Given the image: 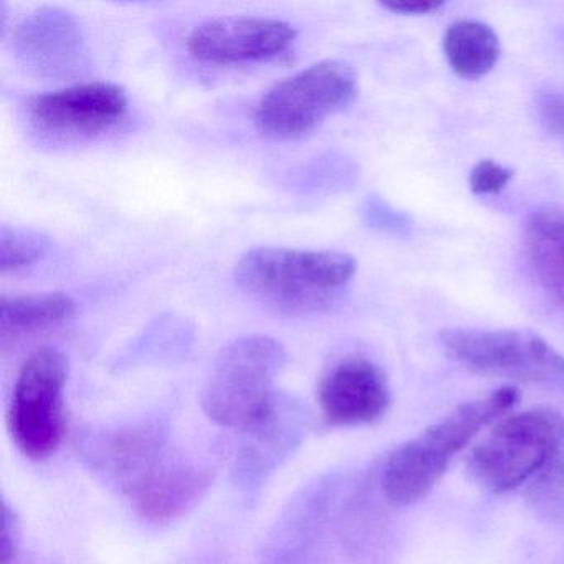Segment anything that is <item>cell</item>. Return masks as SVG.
<instances>
[{"instance_id":"8992f818","label":"cell","mask_w":564,"mask_h":564,"mask_svg":"<svg viewBox=\"0 0 564 564\" xmlns=\"http://www.w3.org/2000/svg\"><path fill=\"white\" fill-rule=\"evenodd\" d=\"M67 379V358L55 348L32 352L19 371L9 404L8 429L12 444L29 460H45L64 441Z\"/></svg>"},{"instance_id":"5bb4252c","label":"cell","mask_w":564,"mask_h":564,"mask_svg":"<svg viewBox=\"0 0 564 564\" xmlns=\"http://www.w3.org/2000/svg\"><path fill=\"white\" fill-rule=\"evenodd\" d=\"M216 470L183 457H171L148 475L130 495L134 511L151 523L164 524L193 510L213 485Z\"/></svg>"},{"instance_id":"277c9868","label":"cell","mask_w":564,"mask_h":564,"mask_svg":"<svg viewBox=\"0 0 564 564\" xmlns=\"http://www.w3.org/2000/svg\"><path fill=\"white\" fill-rule=\"evenodd\" d=\"M564 445V415L533 408L501 421L468 457L471 480L505 494L533 478Z\"/></svg>"},{"instance_id":"d6986e66","label":"cell","mask_w":564,"mask_h":564,"mask_svg":"<svg viewBox=\"0 0 564 564\" xmlns=\"http://www.w3.org/2000/svg\"><path fill=\"white\" fill-rule=\"evenodd\" d=\"M48 242L41 234L19 227L2 226L0 230V270L18 273L44 259Z\"/></svg>"},{"instance_id":"e0dca14e","label":"cell","mask_w":564,"mask_h":564,"mask_svg":"<svg viewBox=\"0 0 564 564\" xmlns=\"http://www.w3.org/2000/svg\"><path fill=\"white\" fill-rule=\"evenodd\" d=\"M77 303L61 292L35 295H4L0 303L2 335L19 336L52 328L70 319Z\"/></svg>"},{"instance_id":"7a4b0ae2","label":"cell","mask_w":564,"mask_h":564,"mask_svg":"<svg viewBox=\"0 0 564 564\" xmlns=\"http://www.w3.org/2000/svg\"><path fill=\"white\" fill-rule=\"evenodd\" d=\"M356 269L355 257L335 250L257 247L240 257L234 279L243 293L265 305L305 313L332 305Z\"/></svg>"},{"instance_id":"8fae6325","label":"cell","mask_w":564,"mask_h":564,"mask_svg":"<svg viewBox=\"0 0 564 564\" xmlns=\"http://www.w3.org/2000/svg\"><path fill=\"white\" fill-rule=\"evenodd\" d=\"M167 442L164 422H141L100 435L90 445L88 458L128 497L170 455Z\"/></svg>"},{"instance_id":"4fadbf2b","label":"cell","mask_w":564,"mask_h":564,"mask_svg":"<svg viewBox=\"0 0 564 564\" xmlns=\"http://www.w3.org/2000/svg\"><path fill=\"white\" fill-rule=\"evenodd\" d=\"M308 429V412L279 395L272 411L243 432L246 441L236 464L239 480L249 488L262 485L305 441Z\"/></svg>"},{"instance_id":"ffe728a7","label":"cell","mask_w":564,"mask_h":564,"mask_svg":"<svg viewBox=\"0 0 564 564\" xmlns=\"http://www.w3.org/2000/svg\"><path fill=\"white\" fill-rule=\"evenodd\" d=\"M511 177H513V171L507 170L494 161H480L471 170L468 184H470L471 193L485 196V194H497L503 191Z\"/></svg>"},{"instance_id":"52a82bcc","label":"cell","mask_w":564,"mask_h":564,"mask_svg":"<svg viewBox=\"0 0 564 564\" xmlns=\"http://www.w3.org/2000/svg\"><path fill=\"white\" fill-rule=\"evenodd\" d=\"M445 355L467 371L564 388V356L527 329H447Z\"/></svg>"},{"instance_id":"9c48e42d","label":"cell","mask_w":564,"mask_h":564,"mask_svg":"<svg viewBox=\"0 0 564 564\" xmlns=\"http://www.w3.org/2000/svg\"><path fill=\"white\" fill-rule=\"evenodd\" d=\"M296 35V29L280 19L226 15L196 25L187 37V51L206 64H247L290 51Z\"/></svg>"},{"instance_id":"7c38bea8","label":"cell","mask_w":564,"mask_h":564,"mask_svg":"<svg viewBox=\"0 0 564 564\" xmlns=\"http://www.w3.org/2000/svg\"><path fill=\"white\" fill-rule=\"evenodd\" d=\"M14 48L28 68L39 75L77 74L85 65V42L70 12L39 8L15 29Z\"/></svg>"},{"instance_id":"ac0fdd59","label":"cell","mask_w":564,"mask_h":564,"mask_svg":"<svg viewBox=\"0 0 564 564\" xmlns=\"http://www.w3.org/2000/svg\"><path fill=\"white\" fill-rule=\"evenodd\" d=\"M527 497L541 517L564 523V445L534 475Z\"/></svg>"},{"instance_id":"603a6c76","label":"cell","mask_w":564,"mask_h":564,"mask_svg":"<svg viewBox=\"0 0 564 564\" xmlns=\"http://www.w3.org/2000/svg\"><path fill=\"white\" fill-rule=\"evenodd\" d=\"M382 8L388 11L398 12V14L424 15L437 11L444 6V2L435 0H399V2H382Z\"/></svg>"},{"instance_id":"9a60e30c","label":"cell","mask_w":564,"mask_h":564,"mask_svg":"<svg viewBox=\"0 0 564 564\" xmlns=\"http://www.w3.org/2000/svg\"><path fill=\"white\" fill-rule=\"evenodd\" d=\"M528 265L544 295L564 310V207L541 204L524 217Z\"/></svg>"},{"instance_id":"44dd1931","label":"cell","mask_w":564,"mask_h":564,"mask_svg":"<svg viewBox=\"0 0 564 564\" xmlns=\"http://www.w3.org/2000/svg\"><path fill=\"white\" fill-rule=\"evenodd\" d=\"M21 546V517L8 501H4V507H2V538H0V564H19Z\"/></svg>"},{"instance_id":"5b68a950","label":"cell","mask_w":564,"mask_h":564,"mask_svg":"<svg viewBox=\"0 0 564 564\" xmlns=\"http://www.w3.org/2000/svg\"><path fill=\"white\" fill-rule=\"evenodd\" d=\"M358 97V75L341 61H322L273 85L256 108L260 133L296 140L313 133L326 118Z\"/></svg>"},{"instance_id":"30bf717a","label":"cell","mask_w":564,"mask_h":564,"mask_svg":"<svg viewBox=\"0 0 564 564\" xmlns=\"http://www.w3.org/2000/svg\"><path fill=\"white\" fill-rule=\"evenodd\" d=\"M318 405L329 427L376 424L391 408L388 376L361 356L343 359L319 381Z\"/></svg>"},{"instance_id":"6da1fadb","label":"cell","mask_w":564,"mask_h":564,"mask_svg":"<svg viewBox=\"0 0 564 564\" xmlns=\"http://www.w3.org/2000/svg\"><path fill=\"white\" fill-rule=\"evenodd\" d=\"M520 399L514 386H503L485 398L465 402L441 421L395 448L382 468L384 497L398 507L422 500L447 470L452 458L471 438L507 414Z\"/></svg>"},{"instance_id":"2e32d148","label":"cell","mask_w":564,"mask_h":564,"mask_svg":"<svg viewBox=\"0 0 564 564\" xmlns=\"http://www.w3.org/2000/svg\"><path fill=\"white\" fill-rule=\"evenodd\" d=\"M448 65L458 77L477 80L494 70L500 58L498 35L490 25L477 21L452 24L444 35Z\"/></svg>"},{"instance_id":"3957f363","label":"cell","mask_w":564,"mask_h":564,"mask_svg":"<svg viewBox=\"0 0 564 564\" xmlns=\"http://www.w3.org/2000/svg\"><path fill=\"white\" fill-rule=\"evenodd\" d=\"M285 365L286 349L270 336L234 339L217 356L204 386V414L219 427L249 431L275 405V382Z\"/></svg>"},{"instance_id":"ba28073f","label":"cell","mask_w":564,"mask_h":564,"mask_svg":"<svg viewBox=\"0 0 564 564\" xmlns=\"http://www.w3.org/2000/svg\"><path fill=\"white\" fill-rule=\"evenodd\" d=\"M130 110L127 91L110 82H87L29 98L39 130L55 137H94L120 124Z\"/></svg>"},{"instance_id":"7402d4cb","label":"cell","mask_w":564,"mask_h":564,"mask_svg":"<svg viewBox=\"0 0 564 564\" xmlns=\"http://www.w3.org/2000/svg\"><path fill=\"white\" fill-rule=\"evenodd\" d=\"M541 123L554 137L564 138V94L546 91L538 97Z\"/></svg>"}]
</instances>
